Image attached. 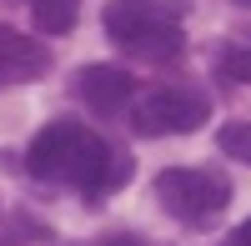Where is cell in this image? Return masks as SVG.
Returning <instances> with one entry per match:
<instances>
[{
  "label": "cell",
  "instance_id": "obj_7",
  "mask_svg": "<svg viewBox=\"0 0 251 246\" xmlns=\"http://www.w3.org/2000/svg\"><path fill=\"white\" fill-rule=\"evenodd\" d=\"M30 15H35V30H46V35H66V30H75L80 0H30Z\"/></svg>",
  "mask_w": 251,
  "mask_h": 246
},
{
  "label": "cell",
  "instance_id": "obj_1",
  "mask_svg": "<svg viewBox=\"0 0 251 246\" xmlns=\"http://www.w3.org/2000/svg\"><path fill=\"white\" fill-rule=\"evenodd\" d=\"M30 171H35V181L80 186V191L100 196V191H116L126 181V161L80 121H50L30 146Z\"/></svg>",
  "mask_w": 251,
  "mask_h": 246
},
{
  "label": "cell",
  "instance_id": "obj_12",
  "mask_svg": "<svg viewBox=\"0 0 251 246\" xmlns=\"http://www.w3.org/2000/svg\"><path fill=\"white\" fill-rule=\"evenodd\" d=\"M236 5H251V0H236Z\"/></svg>",
  "mask_w": 251,
  "mask_h": 246
},
{
  "label": "cell",
  "instance_id": "obj_5",
  "mask_svg": "<svg viewBox=\"0 0 251 246\" xmlns=\"http://www.w3.org/2000/svg\"><path fill=\"white\" fill-rule=\"evenodd\" d=\"M75 86H80V96H86V106L96 116H116V111H126L136 100V80L121 66H86Z\"/></svg>",
  "mask_w": 251,
  "mask_h": 246
},
{
  "label": "cell",
  "instance_id": "obj_4",
  "mask_svg": "<svg viewBox=\"0 0 251 246\" xmlns=\"http://www.w3.org/2000/svg\"><path fill=\"white\" fill-rule=\"evenodd\" d=\"M206 116H211V100L201 91H186V86H156V91H141L131 100V126L141 136H186V131H201Z\"/></svg>",
  "mask_w": 251,
  "mask_h": 246
},
{
  "label": "cell",
  "instance_id": "obj_9",
  "mask_svg": "<svg viewBox=\"0 0 251 246\" xmlns=\"http://www.w3.org/2000/svg\"><path fill=\"white\" fill-rule=\"evenodd\" d=\"M221 71L231 80H246V86H251V46H231L226 60H221Z\"/></svg>",
  "mask_w": 251,
  "mask_h": 246
},
{
  "label": "cell",
  "instance_id": "obj_8",
  "mask_svg": "<svg viewBox=\"0 0 251 246\" xmlns=\"http://www.w3.org/2000/svg\"><path fill=\"white\" fill-rule=\"evenodd\" d=\"M216 146L231 161H251V121H226L216 131Z\"/></svg>",
  "mask_w": 251,
  "mask_h": 246
},
{
  "label": "cell",
  "instance_id": "obj_6",
  "mask_svg": "<svg viewBox=\"0 0 251 246\" xmlns=\"http://www.w3.org/2000/svg\"><path fill=\"white\" fill-rule=\"evenodd\" d=\"M46 66H50V55L30 35H20L15 25H0V75L5 80H35Z\"/></svg>",
  "mask_w": 251,
  "mask_h": 246
},
{
  "label": "cell",
  "instance_id": "obj_11",
  "mask_svg": "<svg viewBox=\"0 0 251 246\" xmlns=\"http://www.w3.org/2000/svg\"><path fill=\"white\" fill-rule=\"evenodd\" d=\"M106 246H141V241H126V236H121V241H106Z\"/></svg>",
  "mask_w": 251,
  "mask_h": 246
},
{
  "label": "cell",
  "instance_id": "obj_10",
  "mask_svg": "<svg viewBox=\"0 0 251 246\" xmlns=\"http://www.w3.org/2000/svg\"><path fill=\"white\" fill-rule=\"evenodd\" d=\"M231 246H251V221H241V226H236V236H231Z\"/></svg>",
  "mask_w": 251,
  "mask_h": 246
},
{
  "label": "cell",
  "instance_id": "obj_2",
  "mask_svg": "<svg viewBox=\"0 0 251 246\" xmlns=\"http://www.w3.org/2000/svg\"><path fill=\"white\" fill-rule=\"evenodd\" d=\"M106 35L141 60H171L186 50L176 10L156 5V0H111L106 5Z\"/></svg>",
  "mask_w": 251,
  "mask_h": 246
},
{
  "label": "cell",
  "instance_id": "obj_3",
  "mask_svg": "<svg viewBox=\"0 0 251 246\" xmlns=\"http://www.w3.org/2000/svg\"><path fill=\"white\" fill-rule=\"evenodd\" d=\"M156 196L186 226H211L231 201V181L216 171H201V166H171L156 176Z\"/></svg>",
  "mask_w": 251,
  "mask_h": 246
}]
</instances>
